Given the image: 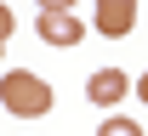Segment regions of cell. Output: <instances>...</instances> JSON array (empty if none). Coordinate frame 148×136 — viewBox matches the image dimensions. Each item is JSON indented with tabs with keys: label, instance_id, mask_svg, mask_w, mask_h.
Instances as JSON below:
<instances>
[{
	"label": "cell",
	"instance_id": "6da1fadb",
	"mask_svg": "<svg viewBox=\"0 0 148 136\" xmlns=\"http://www.w3.org/2000/svg\"><path fill=\"white\" fill-rule=\"evenodd\" d=\"M0 108L17 119H46L51 114V85L29 68H12V74H0Z\"/></svg>",
	"mask_w": 148,
	"mask_h": 136
},
{
	"label": "cell",
	"instance_id": "7a4b0ae2",
	"mask_svg": "<svg viewBox=\"0 0 148 136\" xmlns=\"http://www.w3.org/2000/svg\"><path fill=\"white\" fill-rule=\"evenodd\" d=\"M40 45H51V51H69V45H80V34H86V23L74 17V12H40Z\"/></svg>",
	"mask_w": 148,
	"mask_h": 136
},
{
	"label": "cell",
	"instance_id": "3957f363",
	"mask_svg": "<svg viewBox=\"0 0 148 136\" xmlns=\"http://www.w3.org/2000/svg\"><path fill=\"white\" fill-rule=\"evenodd\" d=\"M97 34H108V40H120V34H131L137 28V0H97Z\"/></svg>",
	"mask_w": 148,
	"mask_h": 136
},
{
	"label": "cell",
	"instance_id": "277c9868",
	"mask_svg": "<svg viewBox=\"0 0 148 136\" xmlns=\"http://www.w3.org/2000/svg\"><path fill=\"white\" fill-rule=\"evenodd\" d=\"M125 91H131V79L120 74V68H97V74L86 79V97H91L97 108H114V102L125 97Z\"/></svg>",
	"mask_w": 148,
	"mask_h": 136
},
{
	"label": "cell",
	"instance_id": "5b68a950",
	"mask_svg": "<svg viewBox=\"0 0 148 136\" xmlns=\"http://www.w3.org/2000/svg\"><path fill=\"white\" fill-rule=\"evenodd\" d=\"M97 136H143V131H137V119H120V114H114V119H103Z\"/></svg>",
	"mask_w": 148,
	"mask_h": 136
},
{
	"label": "cell",
	"instance_id": "8992f818",
	"mask_svg": "<svg viewBox=\"0 0 148 136\" xmlns=\"http://www.w3.org/2000/svg\"><path fill=\"white\" fill-rule=\"evenodd\" d=\"M12 28H17V17H12V6H0V51L12 45Z\"/></svg>",
	"mask_w": 148,
	"mask_h": 136
},
{
	"label": "cell",
	"instance_id": "52a82bcc",
	"mask_svg": "<svg viewBox=\"0 0 148 136\" xmlns=\"http://www.w3.org/2000/svg\"><path fill=\"white\" fill-rule=\"evenodd\" d=\"M40 12H74V0H40Z\"/></svg>",
	"mask_w": 148,
	"mask_h": 136
},
{
	"label": "cell",
	"instance_id": "ba28073f",
	"mask_svg": "<svg viewBox=\"0 0 148 136\" xmlns=\"http://www.w3.org/2000/svg\"><path fill=\"white\" fill-rule=\"evenodd\" d=\"M137 97H143V102H148V74H143V79H137Z\"/></svg>",
	"mask_w": 148,
	"mask_h": 136
}]
</instances>
